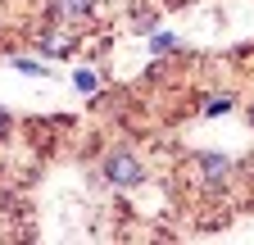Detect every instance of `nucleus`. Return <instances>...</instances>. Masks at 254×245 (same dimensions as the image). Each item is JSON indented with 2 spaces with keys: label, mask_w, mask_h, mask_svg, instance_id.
<instances>
[{
  "label": "nucleus",
  "mask_w": 254,
  "mask_h": 245,
  "mask_svg": "<svg viewBox=\"0 0 254 245\" xmlns=\"http://www.w3.org/2000/svg\"><path fill=\"white\" fill-rule=\"evenodd\" d=\"M73 82H77V91H82V96H95V91H100V73H91V68H82Z\"/></svg>",
  "instance_id": "nucleus-6"
},
{
  "label": "nucleus",
  "mask_w": 254,
  "mask_h": 245,
  "mask_svg": "<svg viewBox=\"0 0 254 245\" xmlns=\"http://www.w3.org/2000/svg\"><path fill=\"white\" fill-rule=\"evenodd\" d=\"M105 177L114 182V186H136V182L145 177L141 159L127 155V150H114V155H105Z\"/></svg>",
  "instance_id": "nucleus-1"
},
{
  "label": "nucleus",
  "mask_w": 254,
  "mask_h": 245,
  "mask_svg": "<svg viewBox=\"0 0 254 245\" xmlns=\"http://www.w3.org/2000/svg\"><path fill=\"white\" fill-rule=\"evenodd\" d=\"M136 32H154V14H141L136 18Z\"/></svg>",
  "instance_id": "nucleus-9"
},
{
  "label": "nucleus",
  "mask_w": 254,
  "mask_h": 245,
  "mask_svg": "<svg viewBox=\"0 0 254 245\" xmlns=\"http://www.w3.org/2000/svg\"><path fill=\"white\" fill-rule=\"evenodd\" d=\"M37 50H41L46 59H64V55L73 50V37H68V32H59V37L50 32V37H41V46H37Z\"/></svg>",
  "instance_id": "nucleus-2"
},
{
  "label": "nucleus",
  "mask_w": 254,
  "mask_h": 245,
  "mask_svg": "<svg viewBox=\"0 0 254 245\" xmlns=\"http://www.w3.org/2000/svg\"><path fill=\"white\" fill-rule=\"evenodd\" d=\"M232 109V96H213V100H204V114L213 118V114H227Z\"/></svg>",
  "instance_id": "nucleus-7"
},
{
  "label": "nucleus",
  "mask_w": 254,
  "mask_h": 245,
  "mask_svg": "<svg viewBox=\"0 0 254 245\" xmlns=\"http://www.w3.org/2000/svg\"><path fill=\"white\" fill-rule=\"evenodd\" d=\"M14 68H18V73H32V77H41V73H46V68L37 64V59H23V55L14 59Z\"/></svg>",
  "instance_id": "nucleus-8"
},
{
  "label": "nucleus",
  "mask_w": 254,
  "mask_h": 245,
  "mask_svg": "<svg viewBox=\"0 0 254 245\" xmlns=\"http://www.w3.org/2000/svg\"><path fill=\"white\" fill-rule=\"evenodd\" d=\"M227 168H232V159H227V155H200V173H204L209 182H218Z\"/></svg>",
  "instance_id": "nucleus-4"
},
{
  "label": "nucleus",
  "mask_w": 254,
  "mask_h": 245,
  "mask_svg": "<svg viewBox=\"0 0 254 245\" xmlns=\"http://www.w3.org/2000/svg\"><path fill=\"white\" fill-rule=\"evenodd\" d=\"M9 132V114H0V136H5Z\"/></svg>",
  "instance_id": "nucleus-10"
},
{
  "label": "nucleus",
  "mask_w": 254,
  "mask_h": 245,
  "mask_svg": "<svg viewBox=\"0 0 254 245\" xmlns=\"http://www.w3.org/2000/svg\"><path fill=\"white\" fill-rule=\"evenodd\" d=\"M150 50H154V55H177V37H173V32H154V37H150Z\"/></svg>",
  "instance_id": "nucleus-5"
},
{
  "label": "nucleus",
  "mask_w": 254,
  "mask_h": 245,
  "mask_svg": "<svg viewBox=\"0 0 254 245\" xmlns=\"http://www.w3.org/2000/svg\"><path fill=\"white\" fill-rule=\"evenodd\" d=\"M50 5H55L59 18H91V14H95L91 0H50Z\"/></svg>",
  "instance_id": "nucleus-3"
}]
</instances>
